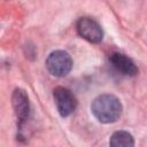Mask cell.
Instances as JSON below:
<instances>
[{"mask_svg":"<svg viewBox=\"0 0 147 147\" xmlns=\"http://www.w3.org/2000/svg\"><path fill=\"white\" fill-rule=\"evenodd\" d=\"M47 71L54 77H65L72 69V59L70 54L62 49H56L49 53L46 61Z\"/></svg>","mask_w":147,"mask_h":147,"instance_id":"2","label":"cell"},{"mask_svg":"<svg viewBox=\"0 0 147 147\" xmlns=\"http://www.w3.org/2000/svg\"><path fill=\"white\" fill-rule=\"evenodd\" d=\"M109 62L114 67V69L123 76L133 77L139 71L136 63L129 56H126L125 54H122V53H117V52L113 53L109 56Z\"/></svg>","mask_w":147,"mask_h":147,"instance_id":"6","label":"cell"},{"mask_svg":"<svg viewBox=\"0 0 147 147\" xmlns=\"http://www.w3.org/2000/svg\"><path fill=\"white\" fill-rule=\"evenodd\" d=\"M91 111L100 123L110 124L119 119L123 111V106L117 96L106 93L98 95L92 101Z\"/></svg>","mask_w":147,"mask_h":147,"instance_id":"1","label":"cell"},{"mask_svg":"<svg viewBox=\"0 0 147 147\" xmlns=\"http://www.w3.org/2000/svg\"><path fill=\"white\" fill-rule=\"evenodd\" d=\"M76 30L82 38L92 44H98L103 38L101 25L91 17H80L76 23Z\"/></svg>","mask_w":147,"mask_h":147,"instance_id":"5","label":"cell"},{"mask_svg":"<svg viewBox=\"0 0 147 147\" xmlns=\"http://www.w3.org/2000/svg\"><path fill=\"white\" fill-rule=\"evenodd\" d=\"M11 105L14 114L16 116L18 131L23 130V126L30 118V101L28 93L23 88H15L11 94Z\"/></svg>","mask_w":147,"mask_h":147,"instance_id":"3","label":"cell"},{"mask_svg":"<svg viewBox=\"0 0 147 147\" xmlns=\"http://www.w3.org/2000/svg\"><path fill=\"white\" fill-rule=\"evenodd\" d=\"M53 98L56 109L62 117H68L76 110L77 99L69 88L63 86L55 87L53 91Z\"/></svg>","mask_w":147,"mask_h":147,"instance_id":"4","label":"cell"},{"mask_svg":"<svg viewBox=\"0 0 147 147\" xmlns=\"http://www.w3.org/2000/svg\"><path fill=\"white\" fill-rule=\"evenodd\" d=\"M109 145L113 147H132L134 146V139L130 132L119 130L110 136Z\"/></svg>","mask_w":147,"mask_h":147,"instance_id":"7","label":"cell"}]
</instances>
